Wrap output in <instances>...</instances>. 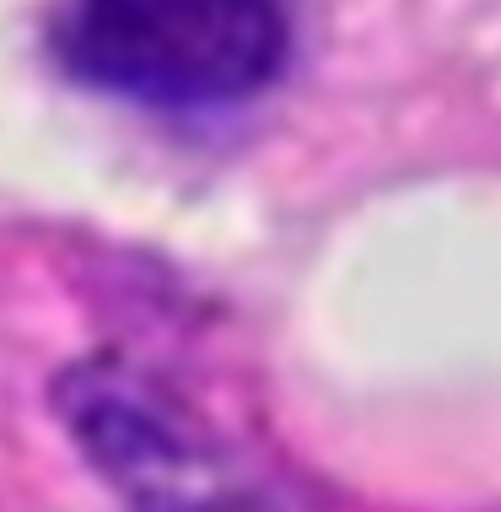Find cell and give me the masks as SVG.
<instances>
[{
  "instance_id": "obj_1",
  "label": "cell",
  "mask_w": 501,
  "mask_h": 512,
  "mask_svg": "<svg viewBox=\"0 0 501 512\" xmlns=\"http://www.w3.org/2000/svg\"><path fill=\"white\" fill-rule=\"evenodd\" d=\"M286 0H71L54 22L65 71L141 108L243 103L286 60Z\"/></svg>"
}]
</instances>
